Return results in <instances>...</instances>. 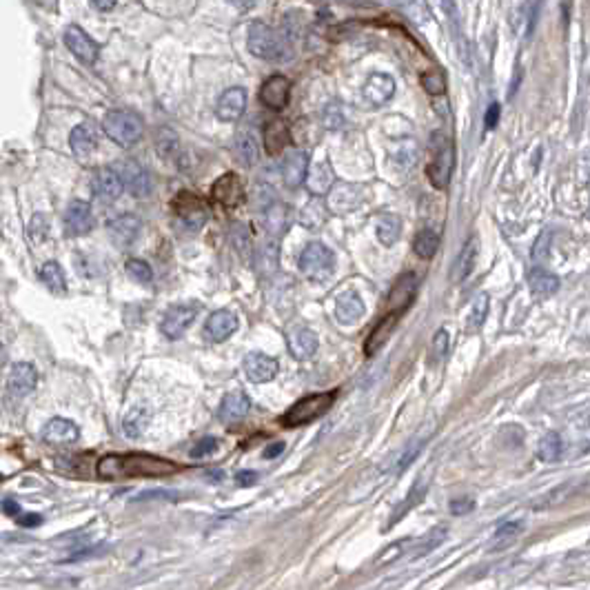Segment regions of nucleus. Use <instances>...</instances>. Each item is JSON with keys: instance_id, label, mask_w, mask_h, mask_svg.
<instances>
[{"instance_id": "nucleus-1", "label": "nucleus", "mask_w": 590, "mask_h": 590, "mask_svg": "<svg viewBox=\"0 0 590 590\" xmlns=\"http://www.w3.org/2000/svg\"><path fill=\"white\" fill-rule=\"evenodd\" d=\"M96 473L102 479H131V477H167L178 473V466L147 453H127V455H105L98 466Z\"/></svg>"}, {"instance_id": "nucleus-55", "label": "nucleus", "mask_w": 590, "mask_h": 590, "mask_svg": "<svg viewBox=\"0 0 590 590\" xmlns=\"http://www.w3.org/2000/svg\"><path fill=\"white\" fill-rule=\"evenodd\" d=\"M499 116H501V107L497 105V102H493V105L489 107V111H486V118H484L486 129H495V125L499 123Z\"/></svg>"}, {"instance_id": "nucleus-51", "label": "nucleus", "mask_w": 590, "mask_h": 590, "mask_svg": "<svg viewBox=\"0 0 590 590\" xmlns=\"http://www.w3.org/2000/svg\"><path fill=\"white\" fill-rule=\"evenodd\" d=\"M430 351H433V357H435V360H442L448 353V331H446V328H440V331L435 333Z\"/></svg>"}, {"instance_id": "nucleus-44", "label": "nucleus", "mask_w": 590, "mask_h": 590, "mask_svg": "<svg viewBox=\"0 0 590 590\" xmlns=\"http://www.w3.org/2000/svg\"><path fill=\"white\" fill-rule=\"evenodd\" d=\"M489 306H491L489 295H486V293L477 295V300H475V304H473L471 316H468V318H471V320H468V328H471V331H475V328H479V326L484 324L486 316H489Z\"/></svg>"}, {"instance_id": "nucleus-57", "label": "nucleus", "mask_w": 590, "mask_h": 590, "mask_svg": "<svg viewBox=\"0 0 590 590\" xmlns=\"http://www.w3.org/2000/svg\"><path fill=\"white\" fill-rule=\"evenodd\" d=\"M40 522H43V517H40V515H31V513H29V515H21V517H18V524H21V526H25V528L38 526Z\"/></svg>"}, {"instance_id": "nucleus-13", "label": "nucleus", "mask_w": 590, "mask_h": 590, "mask_svg": "<svg viewBox=\"0 0 590 590\" xmlns=\"http://www.w3.org/2000/svg\"><path fill=\"white\" fill-rule=\"evenodd\" d=\"M94 224H96V218H94L91 206L87 202L74 200L67 206V211H65V233L67 235H72V238L87 235L94 229Z\"/></svg>"}, {"instance_id": "nucleus-36", "label": "nucleus", "mask_w": 590, "mask_h": 590, "mask_svg": "<svg viewBox=\"0 0 590 590\" xmlns=\"http://www.w3.org/2000/svg\"><path fill=\"white\" fill-rule=\"evenodd\" d=\"M375 233H377V240L382 242L384 247H393L397 240H400V233H402V220L393 216V213H386V216H382L375 224Z\"/></svg>"}, {"instance_id": "nucleus-32", "label": "nucleus", "mask_w": 590, "mask_h": 590, "mask_svg": "<svg viewBox=\"0 0 590 590\" xmlns=\"http://www.w3.org/2000/svg\"><path fill=\"white\" fill-rule=\"evenodd\" d=\"M333 184H335V173L326 160L316 162L313 167H311L308 176H306V187H308L311 194H316V196L331 194Z\"/></svg>"}, {"instance_id": "nucleus-11", "label": "nucleus", "mask_w": 590, "mask_h": 590, "mask_svg": "<svg viewBox=\"0 0 590 590\" xmlns=\"http://www.w3.org/2000/svg\"><path fill=\"white\" fill-rule=\"evenodd\" d=\"M113 169L118 171L120 180H123L125 189L135 198H147L151 194V176L145 167H140L133 160H123L116 162Z\"/></svg>"}, {"instance_id": "nucleus-18", "label": "nucleus", "mask_w": 590, "mask_h": 590, "mask_svg": "<svg viewBox=\"0 0 590 590\" xmlns=\"http://www.w3.org/2000/svg\"><path fill=\"white\" fill-rule=\"evenodd\" d=\"M395 80L386 74H371L362 87V98L369 107H382L393 98Z\"/></svg>"}, {"instance_id": "nucleus-35", "label": "nucleus", "mask_w": 590, "mask_h": 590, "mask_svg": "<svg viewBox=\"0 0 590 590\" xmlns=\"http://www.w3.org/2000/svg\"><path fill=\"white\" fill-rule=\"evenodd\" d=\"M357 187L351 184H335L331 189V196H328V206H331L333 211H351L353 206L360 204V194H355Z\"/></svg>"}, {"instance_id": "nucleus-2", "label": "nucleus", "mask_w": 590, "mask_h": 590, "mask_svg": "<svg viewBox=\"0 0 590 590\" xmlns=\"http://www.w3.org/2000/svg\"><path fill=\"white\" fill-rule=\"evenodd\" d=\"M247 47L255 58L269 62H284L291 58V43L284 31H275L265 23H251L247 31Z\"/></svg>"}, {"instance_id": "nucleus-9", "label": "nucleus", "mask_w": 590, "mask_h": 590, "mask_svg": "<svg viewBox=\"0 0 590 590\" xmlns=\"http://www.w3.org/2000/svg\"><path fill=\"white\" fill-rule=\"evenodd\" d=\"M200 304L198 302H182V304H173L165 311L162 322H160V331L162 335H167L169 340H178L187 328L194 324L196 316L200 313Z\"/></svg>"}, {"instance_id": "nucleus-21", "label": "nucleus", "mask_w": 590, "mask_h": 590, "mask_svg": "<svg viewBox=\"0 0 590 590\" xmlns=\"http://www.w3.org/2000/svg\"><path fill=\"white\" fill-rule=\"evenodd\" d=\"M235 331H238V318H235V313H231V311H227V308L213 311V313L209 316V320H206V324H204L206 340L216 342V344L229 340Z\"/></svg>"}, {"instance_id": "nucleus-12", "label": "nucleus", "mask_w": 590, "mask_h": 590, "mask_svg": "<svg viewBox=\"0 0 590 590\" xmlns=\"http://www.w3.org/2000/svg\"><path fill=\"white\" fill-rule=\"evenodd\" d=\"M65 45L84 65H94L98 60V43L91 36H87L78 25H69L65 29Z\"/></svg>"}, {"instance_id": "nucleus-27", "label": "nucleus", "mask_w": 590, "mask_h": 590, "mask_svg": "<svg viewBox=\"0 0 590 590\" xmlns=\"http://www.w3.org/2000/svg\"><path fill=\"white\" fill-rule=\"evenodd\" d=\"M308 176V153L306 151H293L284 158L282 167V178L289 189H298L302 182H306Z\"/></svg>"}, {"instance_id": "nucleus-45", "label": "nucleus", "mask_w": 590, "mask_h": 590, "mask_svg": "<svg viewBox=\"0 0 590 590\" xmlns=\"http://www.w3.org/2000/svg\"><path fill=\"white\" fill-rule=\"evenodd\" d=\"M127 273L133 277L135 282H140V284H149V282L153 280V271H151V267L145 262V260H138V257L127 260Z\"/></svg>"}, {"instance_id": "nucleus-22", "label": "nucleus", "mask_w": 590, "mask_h": 590, "mask_svg": "<svg viewBox=\"0 0 590 590\" xmlns=\"http://www.w3.org/2000/svg\"><path fill=\"white\" fill-rule=\"evenodd\" d=\"M36 382H38L36 367L29 364V362H18V364H13L11 371H9L7 389L13 397H25L36 389Z\"/></svg>"}, {"instance_id": "nucleus-24", "label": "nucleus", "mask_w": 590, "mask_h": 590, "mask_svg": "<svg viewBox=\"0 0 590 590\" xmlns=\"http://www.w3.org/2000/svg\"><path fill=\"white\" fill-rule=\"evenodd\" d=\"M80 438V430L72 420H65V418H54L49 420L47 426L43 428V440L47 444H54V446H67V444H74Z\"/></svg>"}, {"instance_id": "nucleus-52", "label": "nucleus", "mask_w": 590, "mask_h": 590, "mask_svg": "<svg viewBox=\"0 0 590 590\" xmlns=\"http://www.w3.org/2000/svg\"><path fill=\"white\" fill-rule=\"evenodd\" d=\"M216 448H218V440L204 438V440H200L194 448H191V457H194V460H202V457H206V455H211Z\"/></svg>"}, {"instance_id": "nucleus-37", "label": "nucleus", "mask_w": 590, "mask_h": 590, "mask_svg": "<svg viewBox=\"0 0 590 590\" xmlns=\"http://www.w3.org/2000/svg\"><path fill=\"white\" fill-rule=\"evenodd\" d=\"M440 249V233L435 229H422L413 240V251L422 260H430Z\"/></svg>"}, {"instance_id": "nucleus-15", "label": "nucleus", "mask_w": 590, "mask_h": 590, "mask_svg": "<svg viewBox=\"0 0 590 590\" xmlns=\"http://www.w3.org/2000/svg\"><path fill=\"white\" fill-rule=\"evenodd\" d=\"M140 229H143V222H140V218L133 216V213L118 216V218H113L107 224L109 240L113 242L118 249H127L129 245H133L135 238L140 235Z\"/></svg>"}, {"instance_id": "nucleus-17", "label": "nucleus", "mask_w": 590, "mask_h": 590, "mask_svg": "<svg viewBox=\"0 0 590 590\" xmlns=\"http://www.w3.org/2000/svg\"><path fill=\"white\" fill-rule=\"evenodd\" d=\"M91 189H94V194L100 202L109 204V202H116L120 196H123L125 184H123V180H120L118 171L113 167H105V169L96 171V176L91 180Z\"/></svg>"}, {"instance_id": "nucleus-39", "label": "nucleus", "mask_w": 590, "mask_h": 590, "mask_svg": "<svg viewBox=\"0 0 590 590\" xmlns=\"http://www.w3.org/2000/svg\"><path fill=\"white\" fill-rule=\"evenodd\" d=\"M235 155H238V160H240L242 165H247V167H251V165L257 162L260 149H257V145H255V140H253L251 133L240 131V133L235 135Z\"/></svg>"}, {"instance_id": "nucleus-41", "label": "nucleus", "mask_w": 590, "mask_h": 590, "mask_svg": "<svg viewBox=\"0 0 590 590\" xmlns=\"http://www.w3.org/2000/svg\"><path fill=\"white\" fill-rule=\"evenodd\" d=\"M522 530H524V522H506V524H501L495 530V535H493L491 550H501V548L511 546Z\"/></svg>"}, {"instance_id": "nucleus-7", "label": "nucleus", "mask_w": 590, "mask_h": 590, "mask_svg": "<svg viewBox=\"0 0 590 590\" xmlns=\"http://www.w3.org/2000/svg\"><path fill=\"white\" fill-rule=\"evenodd\" d=\"M581 497L590 499V475L575 477V479H568L560 486H555L552 491H548L546 495L540 497V501H535V511H550V508L564 506L568 501L581 499Z\"/></svg>"}, {"instance_id": "nucleus-6", "label": "nucleus", "mask_w": 590, "mask_h": 590, "mask_svg": "<svg viewBox=\"0 0 590 590\" xmlns=\"http://www.w3.org/2000/svg\"><path fill=\"white\" fill-rule=\"evenodd\" d=\"M300 273L308 282L322 284L335 273V255L322 242H311L300 255Z\"/></svg>"}, {"instance_id": "nucleus-33", "label": "nucleus", "mask_w": 590, "mask_h": 590, "mask_svg": "<svg viewBox=\"0 0 590 590\" xmlns=\"http://www.w3.org/2000/svg\"><path fill=\"white\" fill-rule=\"evenodd\" d=\"M528 286H530V293L535 295V298L546 300V298H550L552 293H557V289H560V277L552 275L550 271H546V269H542V267H535V269L528 273Z\"/></svg>"}, {"instance_id": "nucleus-48", "label": "nucleus", "mask_w": 590, "mask_h": 590, "mask_svg": "<svg viewBox=\"0 0 590 590\" xmlns=\"http://www.w3.org/2000/svg\"><path fill=\"white\" fill-rule=\"evenodd\" d=\"M406 544H408V542H397V544L389 546L386 550H382V555H379V560L375 562V566H384V564H391V562H395V560H400L402 552L406 550Z\"/></svg>"}, {"instance_id": "nucleus-47", "label": "nucleus", "mask_w": 590, "mask_h": 590, "mask_svg": "<svg viewBox=\"0 0 590 590\" xmlns=\"http://www.w3.org/2000/svg\"><path fill=\"white\" fill-rule=\"evenodd\" d=\"M27 238H29V242H33V245H38V242H43L47 238V222L43 216H33V220L29 222V229H27Z\"/></svg>"}, {"instance_id": "nucleus-58", "label": "nucleus", "mask_w": 590, "mask_h": 590, "mask_svg": "<svg viewBox=\"0 0 590 590\" xmlns=\"http://www.w3.org/2000/svg\"><path fill=\"white\" fill-rule=\"evenodd\" d=\"M284 450V442H273L271 446H267L265 448V457L267 460H273V457H277Z\"/></svg>"}, {"instance_id": "nucleus-26", "label": "nucleus", "mask_w": 590, "mask_h": 590, "mask_svg": "<svg viewBox=\"0 0 590 590\" xmlns=\"http://www.w3.org/2000/svg\"><path fill=\"white\" fill-rule=\"evenodd\" d=\"M402 313H393V311H389V313L382 318L375 328L371 331V335L367 338V342H364V353H367L369 357H373L375 353H379V349L389 342L391 333H393V328L397 326V322H400Z\"/></svg>"}, {"instance_id": "nucleus-8", "label": "nucleus", "mask_w": 590, "mask_h": 590, "mask_svg": "<svg viewBox=\"0 0 590 590\" xmlns=\"http://www.w3.org/2000/svg\"><path fill=\"white\" fill-rule=\"evenodd\" d=\"M173 216L178 218V222L189 231H198L204 227L206 218H209V206H206L198 196L189 194V191H180L171 202Z\"/></svg>"}, {"instance_id": "nucleus-34", "label": "nucleus", "mask_w": 590, "mask_h": 590, "mask_svg": "<svg viewBox=\"0 0 590 590\" xmlns=\"http://www.w3.org/2000/svg\"><path fill=\"white\" fill-rule=\"evenodd\" d=\"M475 260H477V238H471V240H468L466 245H464V249L460 251L457 260H455L453 273H450V277H453V282H464L466 277L473 273Z\"/></svg>"}, {"instance_id": "nucleus-20", "label": "nucleus", "mask_w": 590, "mask_h": 590, "mask_svg": "<svg viewBox=\"0 0 590 590\" xmlns=\"http://www.w3.org/2000/svg\"><path fill=\"white\" fill-rule=\"evenodd\" d=\"M247 109V91L242 87H229L218 102H216V116L222 123H235V120Z\"/></svg>"}, {"instance_id": "nucleus-49", "label": "nucleus", "mask_w": 590, "mask_h": 590, "mask_svg": "<svg viewBox=\"0 0 590 590\" xmlns=\"http://www.w3.org/2000/svg\"><path fill=\"white\" fill-rule=\"evenodd\" d=\"M147 426V418H140V411H133L129 418L125 420V430L129 438H138Z\"/></svg>"}, {"instance_id": "nucleus-30", "label": "nucleus", "mask_w": 590, "mask_h": 590, "mask_svg": "<svg viewBox=\"0 0 590 590\" xmlns=\"http://www.w3.org/2000/svg\"><path fill=\"white\" fill-rule=\"evenodd\" d=\"M251 408V400L247 397L245 391H233L229 395H224V400L220 404V411H218V418L222 422H238L242 418H247V413Z\"/></svg>"}, {"instance_id": "nucleus-4", "label": "nucleus", "mask_w": 590, "mask_h": 590, "mask_svg": "<svg viewBox=\"0 0 590 590\" xmlns=\"http://www.w3.org/2000/svg\"><path fill=\"white\" fill-rule=\"evenodd\" d=\"M102 129H105L109 140H113L118 147L129 149L143 138V120L131 109H113L105 113Z\"/></svg>"}, {"instance_id": "nucleus-28", "label": "nucleus", "mask_w": 590, "mask_h": 590, "mask_svg": "<svg viewBox=\"0 0 590 590\" xmlns=\"http://www.w3.org/2000/svg\"><path fill=\"white\" fill-rule=\"evenodd\" d=\"M333 316L344 326L355 324L364 316V302H362V298L355 291H344L340 298L335 300Z\"/></svg>"}, {"instance_id": "nucleus-40", "label": "nucleus", "mask_w": 590, "mask_h": 590, "mask_svg": "<svg viewBox=\"0 0 590 590\" xmlns=\"http://www.w3.org/2000/svg\"><path fill=\"white\" fill-rule=\"evenodd\" d=\"M40 280L45 282V286L51 293H65L67 291V280H65V273H62L58 262H45L40 267Z\"/></svg>"}, {"instance_id": "nucleus-31", "label": "nucleus", "mask_w": 590, "mask_h": 590, "mask_svg": "<svg viewBox=\"0 0 590 590\" xmlns=\"http://www.w3.org/2000/svg\"><path fill=\"white\" fill-rule=\"evenodd\" d=\"M262 143H265V151L269 155H277L291 143V131L282 120H269V123L262 127Z\"/></svg>"}, {"instance_id": "nucleus-38", "label": "nucleus", "mask_w": 590, "mask_h": 590, "mask_svg": "<svg viewBox=\"0 0 590 590\" xmlns=\"http://www.w3.org/2000/svg\"><path fill=\"white\" fill-rule=\"evenodd\" d=\"M562 453H564V442L560 438V433H548V435L542 438L540 446H537V457H540L544 464L560 462Z\"/></svg>"}, {"instance_id": "nucleus-3", "label": "nucleus", "mask_w": 590, "mask_h": 590, "mask_svg": "<svg viewBox=\"0 0 590 590\" xmlns=\"http://www.w3.org/2000/svg\"><path fill=\"white\" fill-rule=\"evenodd\" d=\"M428 153H430V160L426 165V176L435 189H446L455 167V147L448 135H444L442 131H435L430 135Z\"/></svg>"}, {"instance_id": "nucleus-29", "label": "nucleus", "mask_w": 590, "mask_h": 590, "mask_svg": "<svg viewBox=\"0 0 590 590\" xmlns=\"http://www.w3.org/2000/svg\"><path fill=\"white\" fill-rule=\"evenodd\" d=\"M69 145H72V151L76 158L87 160V158H91L98 147V135L89 123H82V125L74 127L72 135H69Z\"/></svg>"}, {"instance_id": "nucleus-19", "label": "nucleus", "mask_w": 590, "mask_h": 590, "mask_svg": "<svg viewBox=\"0 0 590 590\" xmlns=\"http://www.w3.org/2000/svg\"><path fill=\"white\" fill-rule=\"evenodd\" d=\"M242 369H245V375L253 382V384H265V382H271L277 371H280V364H277L275 357L265 355V353H249L242 362Z\"/></svg>"}, {"instance_id": "nucleus-42", "label": "nucleus", "mask_w": 590, "mask_h": 590, "mask_svg": "<svg viewBox=\"0 0 590 590\" xmlns=\"http://www.w3.org/2000/svg\"><path fill=\"white\" fill-rule=\"evenodd\" d=\"M155 151H158L165 160H171L178 153V135L171 129H160L158 138H155Z\"/></svg>"}, {"instance_id": "nucleus-60", "label": "nucleus", "mask_w": 590, "mask_h": 590, "mask_svg": "<svg viewBox=\"0 0 590 590\" xmlns=\"http://www.w3.org/2000/svg\"><path fill=\"white\" fill-rule=\"evenodd\" d=\"M94 7H96V9H100V11H111V9L116 7V3H98V0H96Z\"/></svg>"}, {"instance_id": "nucleus-54", "label": "nucleus", "mask_w": 590, "mask_h": 590, "mask_svg": "<svg viewBox=\"0 0 590 590\" xmlns=\"http://www.w3.org/2000/svg\"><path fill=\"white\" fill-rule=\"evenodd\" d=\"M444 535H446V530H444V528H435V530H433V533H430V535L426 537V542H422V546H420V550H418V557H420V555H426V552H430V550L435 548L438 544H442Z\"/></svg>"}, {"instance_id": "nucleus-50", "label": "nucleus", "mask_w": 590, "mask_h": 590, "mask_svg": "<svg viewBox=\"0 0 590 590\" xmlns=\"http://www.w3.org/2000/svg\"><path fill=\"white\" fill-rule=\"evenodd\" d=\"M548 242H550V233H548V231H544V233L540 235V240L535 242L533 260L537 262V267H540L542 262H546V260H548V253H550V249H548Z\"/></svg>"}, {"instance_id": "nucleus-5", "label": "nucleus", "mask_w": 590, "mask_h": 590, "mask_svg": "<svg viewBox=\"0 0 590 590\" xmlns=\"http://www.w3.org/2000/svg\"><path fill=\"white\" fill-rule=\"evenodd\" d=\"M338 393L335 391H324V393H313L302 397L300 402H295L284 415H282V426L286 428H298V426H306L311 422H316L318 418L333 406Z\"/></svg>"}, {"instance_id": "nucleus-56", "label": "nucleus", "mask_w": 590, "mask_h": 590, "mask_svg": "<svg viewBox=\"0 0 590 590\" xmlns=\"http://www.w3.org/2000/svg\"><path fill=\"white\" fill-rule=\"evenodd\" d=\"M235 482H238V486H253L257 482V473L255 471H240L235 475Z\"/></svg>"}, {"instance_id": "nucleus-16", "label": "nucleus", "mask_w": 590, "mask_h": 590, "mask_svg": "<svg viewBox=\"0 0 590 590\" xmlns=\"http://www.w3.org/2000/svg\"><path fill=\"white\" fill-rule=\"evenodd\" d=\"M420 280L415 273H404L395 280L393 289L389 291V304L393 313H404V311L413 304L415 295H418Z\"/></svg>"}, {"instance_id": "nucleus-43", "label": "nucleus", "mask_w": 590, "mask_h": 590, "mask_svg": "<svg viewBox=\"0 0 590 590\" xmlns=\"http://www.w3.org/2000/svg\"><path fill=\"white\" fill-rule=\"evenodd\" d=\"M422 87L430 94V96H440L446 91V78L440 69H428V72L422 74Z\"/></svg>"}, {"instance_id": "nucleus-53", "label": "nucleus", "mask_w": 590, "mask_h": 590, "mask_svg": "<svg viewBox=\"0 0 590 590\" xmlns=\"http://www.w3.org/2000/svg\"><path fill=\"white\" fill-rule=\"evenodd\" d=\"M473 508H475V499H471V497H457V499L450 501V513L457 515V517L468 515Z\"/></svg>"}, {"instance_id": "nucleus-46", "label": "nucleus", "mask_w": 590, "mask_h": 590, "mask_svg": "<svg viewBox=\"0 0 590 590\" xmlns=\"http://www.w3.org/2000/svg\"><path fill=\"white\" fill-rule=\"evenodd\" d=\"M424 442H426V438H422V435H418V438H413L411 442H408V446L404 448V453L400 455V460H397V473L400 471H404V468L420 455V450H422V446H424Z\"/></svg>"}, {"instance_id": "nucleus-23", "label": "nucleus", "mask_w": 590, "mask_h": 590, "mask_svg": "<svg viewBox=\"0 0 590 590\" xmlns=\"http://www.w3.org/2000/svg\"><path fill=\"white\" fill-rule=\"evenodd\" d=\"M289 351L295 360H300V362H306L316 355L318 351V335L311 331V328L306 326H295L289 331Z\"/></svg>"}, {"instance_id": "nucleus-10", "label": "nucleus", "mask_w": 590, "mask_h": 590, "mask_svg": "<svg viewBox=\"0 0 590 590\" xmlns=\"http://www.w3.org/2000/svg\"><path fill=\"white\" fill-rule=\"evenodd\" d=\"M247 194H245V184L238 178V173H222V176L213 182L211 187V200L216 204H220L222 209H235L242 202H245Z\"/></svg>"}, {"instance_id": "nucleus-59", "label": "nucleus", "mask_w": 590, "mask_h": 590, "mask_svg": "<svg viewBox=\"0 0 590 590\" xmlns=\"http://www.w3.org/2000/svg\"><path fill=\"white\" fill-rule=\"evenodd\" d=\"M3 511L11 517H21V506H18V501L16 499H5L3 501Z\"/></svg>"}, {"instance_id": "nucleus-14", "label": "nucleus", "mask_w": 590, "mask_h": 590, "mask_svg": "<svg viewBox=\"0 0 590 590\" xmlns=\"http://www.w3.org/2000/svg\"><path fill=\"white\" fill-rule=\"evenodd\" d=\"M289 98H291V80L280 74L269 76L262 84V89H260V102L271 111H282L289 105Z\"/></svg>"}, {"instance_id": "nucleus-25", "label": "nucleus", "mask_w": 590, "mask_h": 590, "mask_svg": "<svg viewBox=\"0 0 590 590\" xmlns=\"http://www.w3.org/2000/svg\"><path fill=\"white\" fill-rule=\"evenodd\" d=\"M253 262L260 275H273L277 271V265H280V242H277V238L269 235L260 242Z\"/></svg>"}]
</instances>
